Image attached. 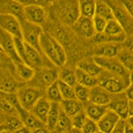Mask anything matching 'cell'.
Wrapping results in <instances>:
<instances>
[{
    "label": "cell",
    "instance_id": "obj_1",
    "mask_svg": "<svg viewBox=\"0 0 133 133\" xmlns=\"http://www.w3.org/2000/svg\"><path fill=\"white\" fill-rule=\"evenodd\" d=\"M46 9L52 20L65 27H71L81 16L79 0H57Z\"/></svg>",
    "mask_w": 133,
    "mask_h": 133
},
{
    "label": "cell",
    "instance_id": "obj_2",
    "mask_svg": "<svg viewBox=\"0 0 133 133\" xmlns=\"http://www.w3.org/2000/svg\"><path fill=\"white\" fill-rule=\"evenodd\" d=\"M97 78L98 85L110 94L124 92L130 84L129 81L103 69Z\"/></svg>",
    "mask_w": 133,
    "mask_h": 133
},
{
    "label": "cell",
    "instance_id": "obj_3",
    "mask_svg": "<svg viewBox=\"0 0 133 133\" xmlns=\"http://www.w3.org/2000/svg\"><path fill=\"white\" fill-rule=\"evenodd\" d=\"M111 8L114 17L127 36L133 35V18L121 0H105Z\"/></svg>",
    "mask_w": 133,
    "mask_h": 133
},
{
    "label": "cell",
    "instance_id": "obj_4",
    "mask_svg": "<svg viewBox=\"0 0 133 133\" xmlns=\"http://www.w3.org/2000/svg\"><path fill=\"white\" fill-rule=\"evenodd\" d=\"M44 92L45 91L39 88L23 84L17 91L16 95L22 107L31 111L35 103L45 95Z\"/></svg>",
    "mask_w": 133,
    "mask_h": 133
},
{
    "label": "cell",
    "instance_id": "obj_5",
    "mask_svg": "<svg viewBox=\"0 0 133 133\" xmlns=\"http://www.w3.org/2000/svg\"><path fill=\"white\" fill-rule=\"evenodd\" d=\"M21 24L22 39L24 42L42 53L40 48V39L41 35L44 32L43 27L38 25L28 22L25 20L21 22Z\"/></svg>",
    "mask_w": 133,
    "mask_h": 133
},
{
    "label": "cell",
    "instance_id": "obj_6",
    "mask_svg": "<svg viewBox=\"0 0 133 133\" xmlns=\"http://www.w3.org/2000/svg\"><path fill=\"white\" fill-rule=\"evenodd\" d=\"M21 83L15 77L14 67L0 66V91L5 93H16Z\"/></svg>",
    "mask_w": 133,
    "mask_h": 133
},
{
    "label": "cell",
    "instance_id": "obj_7",
    "mask_svg": "<svg viewBox=\"0 0 133 133\" xmlns=\"http://www.w3.org/2000/svg\"><path fill=\"white\" fill-rule=\"evenodd\" d=\"M94 60L103 70L123 77L130 81V73L116 57L106 58L93 56Z\"/></svg>",
    "mask_w": 133,
    "mask_h": 133
},
{
    "label": "cell",
    "instance_id": "obj_8",
    "mask_svg": "<svg viewBox=\"0 0 133 133\" xmlns=\"http://www.w3.org/2000/svg\"><path fill=\"white\" fill-rule=\"evenodd\" d=\"M58 80V71L49 67H42L35 70V74L31 81L35 83L31 85L43 90Z\"/></svg>",
    "mask_w": 133,
    "mask_h": 133
},
{
    "label": "cell",
    "instance_id": "obj_9",
    "mask_svg": "<svg viewBox=\"0 0 133 133\" xmlns=\"http://www.w3.org/2000/svg\"><path fill=\"white\" fill-rule=\"evenodd\" d=\"M108 108L114 111L121 119L127 120L129 116V100L125 92L112 94Z\"/></svg>",
    "mask_w": 133,
    "mask_h": 133
},
{
    "label": "cell",
    "instance_id": "obj_10",
    "mask_svg": "<svg viewBox=\"0 0 133 133\" xmlns=\"http://www.w3.org/2000/svg\"><path fill=\"white\" fill-rule=\"evenodd\" d=\"M24 16L25 21L42 27L47 22L48 14L45 8L35 3L24 7Z\"/></svg>",
    "mask_w": 133,
    "mask_h": 133
},
{
    "label": "cell",
    "instance_id": "obj_11",
    "mask_svg": "<svg viewBox=\"0 0 133 133\" xmlns=\"http://www.w3.org/2000/svg\"><path fill=\"white\" fill-rule=\"evenodd\" d=\"M71 28L76 35L83 38L91 39L96 34L91 17L81 15Z\"/></svg>",
    "mask_w": 133,
    "mask_h": 133
},
{
    "label": "cell",
    "instance_id": "obj_12",
    "mask_svg": "<svg viewBox=\"0 0 133 133\" xmlns=\"http://www.w3.org/2000/svg\"><path fill=\"white\" fill-rule=\"evenodd\" d=\"M0 47L14 63L23 62L17 54L14 37L0 28Z\"/></svg>",
    "mask_w": 133,
    "mask_h": 133
},
{
    "label": "cell",
    "instance_id": "obj_13",
    "mask_svg": "<svg viewBox=\"0 0 133 133\" xmlns=\"http://www.w3.org/2000/svg\"><path fill=\"white\" fill-rule=\"evenodd\" d=\"M0 28L14 37L22 38L21 22L14 15L0 14Z\"/></svg>",
    "mask_w": 133,
    "mask_h": 133
},
{
    "label": "cell",
    "instance_id": "obj_14",
    "mask_svg": "<svg viewBox=\"0 0 133 133\" xmlns=\"http://www.w3.org/2000/svg\"><path fill=\"white\" fill-rule=\"evenodd\" d=\"M0 14L14 15L21 23L25 21L24 8L15 0H0Z\"/></svg>",
    "mask_w": 133,
    "mask_h": 133
},
{
    "label": "cell",
    "instance_id": "obj_15",
    "mask_svg": "<svg viewBox=\"0 0 133 133\" xmlns=\"http://www.w3.org/2000/svg\"><path fill=\"white\" fill-rule=\"evenodd\" d=\"M40 48L43 55L49 59L55 66L59 67L54 46L51 41V36L47 32L44 31L40 39Z\"/></svg>",
    "mask_w": 133,
    "mask_h": 133
},
{
    "label": "cell",
    "instance_id": "obj_16",
    "mask_svg": "<svg viewBox=\"0 0 133 133\" xmlns=\"http://www.w3.org/2000/svg\"><path fill=\"white\" fill-rule=\"evenodd\" d=\"M123 43H104L97 44L94 49V56L101 57H116L118 51Z\"/></svg>",
    "mask_w": 133,
    "mask_h": 133
},
{
    "label": "cell",
    "instance_id": "obj_17",
    "mask_svg": "<svg viewBox=\"0 0 133 133\" xmlns=\"http://www.w3.org/2000/svg\"><path fill=\"white\" fill-rule=\"evenodd\" d=\"M120 119L121 118L118 115L109 109L97 122L99 131L101 133H110Z\"/></svg>",
    "mask_w": 133,
    "mask_h": 133
},
{
    "label": "cell",
    "instance_id": "obj_18",
    "mask_svg": "<svg viewBox=\"0 0 133 133\" xmlns=\"http://www.w3.org/2000/svg\"><path fill=\"white\" fill-rule=\"evenodd\" d=\"M14 73L21 83H29L35 74V70L23 62L14 63Z\"/></svg>",
    "mask_w": 133,
    "mask_h": 133
},
{
    "label": "cell",
    "instance_id": "obj_19",
    "mask_svg": "<svg viewBox=\"0 0 133 133\" xmlns=\"http://www.w3.org/2000/svg\"><path fill=\"white\" fill-rule=\"evenodd\" d=\"M111 95L104 88L97 85L90 89L89 101L94 104L108 106L111 98Z\"/></svg>",
    "mask_w": 133,
    "mask_h": 133
},
{
    "label": "cell",
    "instance_id": "obj_20",
    "mask_svg": "<svg viewBox=\"0 0 133 133\" xmlns=\"http://www.w3.org/2000/svg\"><path fill=\"white\" fill-rule=\"evenodd\" d=\"M51 104V103L44 95L35 103L30 112L45 125Z\"/></svg>",
    "mask_w": 133,
    "mask_h": 133
},
{
    "label": "cell",
    "instance_id": "obj_21",
    "mask_svg": "<svg viewBox=\"0 0 133 133\" xmlns=\"http://www.w3.org/2000/svg\"><path fill=\"white\" fill-rule=\"evenodd\" d=\"M25 55L27 65H29L35 70L39 69L43 67V55L34 47L25 43Z\"/></svg>",
    "mask_w": 133,
    "mask_h": 133
},
{
    "label": "cell",
    "instance_id": "obj_22",
    "mask_svg": "<svg viewBox=\"0 0 133 133\" xmlns=\"http://www.w3.org/2000/svg\"><path fill=\"white\" fill-rule=\"evenodd\" d=\"M84 110L88 118L98 122L109 109L108 106L94 104L89 101L83 103Z\"/></svg>",
    "mask_w": 133,
    "mask_h": 133
},
{
    "label": "cell",
    "instance_id": "obj_23",
    "mask_svg": "<svg viewBox=\"0 0 133 133\" xmlns=\"http://www.w3.org/2000/svg\"><path fill=\"white\" fill-rule=\"evenodd\" d=\"M77 67L95 77H98L103 71V69L94 60L93 57L83 58L79 60L77 62Z\"/></svg>",
    "mask_w": 133,
    "mask_h": 133
},
{
    "label": "cell",
    "instance_id": "obj_24",
    "mask_svg": "<svg viewBox=\"0 0 133 133\" xmlns=\"http://www.w3.org/2000/svg\"><path fill=\"white\" fill-rule=\"evenodd\" d=\"M60 104L63 111L71 118L84 109L83 103L76 98L63 100Z\"/></svg>",
    "mask_w": 133,
    "mask_h": 133
},
{
    "label": "cell",
    "instance_id": "obj_25",
    "mask_svg": "<svg viewBox=\"0 0 133 133\" xmlns=\"http://www.w3.org/2000/svg\"><path fill=\"white\" fill-rule=\"evenodd\" d=\"M76 79H77V83L87 87L91 88L98 85V78L91 75L85 73V71L80 69L78 67H76L75 70Z\"/></svg>",
    "mask_w": 133,
    "mask_h": 133
},
{
    "label": "cell",
    "instance_id": "obj_26",
    "mask_svg": "<svg viewBox=\"0 0 133 133\" xmlns=\"http://www.w3.org/2000/svg\"><path fill=\"white\" fill-rule=\"evenodd\" d=\"M60 103H51V108L47 118L45 126L48 130H54L61 112Z\"/></svg>",
    "mask_w": 133,
    "mask_h": 133
},
{
    "label": "cell",
    "instance_id": "obj_27",
    "mask_svg": "<svg viewBox=\"0 0 133 133\" xmlns=\"http://www.w3.org/2000/svg\"><path fill=\"white\" fill-rule=\"evenodd\" d=\"M116 58L128 71L130 72L133 71V51L123 45L118 51Z\"/></svg>",
    "mask_w": 133,
    "mask_h": 133
},
{
    "label": "cell",
    "instance_id": "obj_28",
    "mask_svg": "<svg viewBox=\"0 0 133 133\" xmlns=\"http://www.w3.org/2000/svg\"><path fill=\"white\" fill-rule=\"evenodd\" d=\"M95 15L101 17L107 21L115 19L112 9L105 0H97Z\"/></svg>",
    "mask_w": 133,
    "mask_h": 133
},
{
    "label": "cell",
    "instance_id": "obj_29",
    "mask_svg": "<svg viewBox=\"0 0 133 133\" xmlns=\"http://www.w3.org/2000/svg\"><path fill=\"white\" fill-rule=\"evenodd\" d=\"M1 123L4 126L5 130L11 133L24 126L19 117L15 116H2Z\"/></svg>",
    "mask_w": 133,
    "mask_h": 133
},
{
    "label": "cell",
    "instance_id": "obj_30",
    "mask_svg": "<svg viewBox=\"0 0 133 133\" xmlns=\"http://www.w3.org/2000/svg\"><path fill=\"white\" fill-rule=\"evenodd\" d=\"M127 35L125 33L117 36L107 35L104 33H96L95 35L92 37L93 41L95 43H123L125 41Z\"/></svg>",
    "mask_w": 133,
    "mask_h": 133
},
{
    "label": "cell",
    "instance_id": "obj_31",
    "mask_svg": "<svg viewBox=\"0 0 133 133\" xmlns=\"http://www.w3.org/2000/svg\"><path fill=\"white\" fill-rule=\"evenodd\" d=\"M0 113L2 116H19L16 109L5 97V92L0 91Z\"/></svg>",
    "mask_w": 133,
    "mask_h": 133
},
{
    "label": "cell",
    "instance_id": "obj_32",
    "mask_svg": "<svg viewBox=\"0 0 133 133\" xmlns=\"http://www.w3.org/2000/svg\"><path fill=\"white\" fill-rule=\"evenodd\" d=\"M45 97L51 103H61L62 102L63 97L58 85L57 81L49 86L45 90Z\"/></svg>",
    "mask_w": 133,
    "mask_h": 133
},
{
    "label": "cell",
    "instance_id": "obj_33",
    "mask_svg": "<svg viewBox=\"0 0 133 133\" xmlns=\"http://www.w3.org/2000/svg\"><path fill=\"white\" fill-rule=\"evenodd\" d=\"M97 0H79L81 15L91 17L95 14Z\"/></svg>",
    "mask_w": 133,
    "mask_h": 133
},
{
    "label": "cell",
    "instance_id": "obj_34",
    "mask_svg": "<svg viewBox=\"0 0 133 133\" xmlns=\"http://www.w3.org/2000/svg\"><path fill=\"white\" fill-rule=\"evenodd\" d=\"M71 128H72V124H71V117L66 115L63 111L62 109H61L59 118L54 130L58 133H63L66 130L71 129Z\"/></svg>",
    "mask_w": 133,
    "mask_h": 133
},
{
    "label": "cell",
    "instance_id": "obj_35",
    "mask_svg": "<svg viewBox=\"0 0 133 133\" xmlns=\"http://www.w3.org/2000/svg\"><path fill=\"white\" fill-rule=\"evenodd\" d=\"M58 80L73 87L77 83L75 71L69 68L61 69L58 72Z\"/></svg>",
    "mask_w": 133,
    "mask_h": 133
},
{
    "label": "cell",
    "instance_id": "obj_36",
    "mask_svg": "<svg viewBox=\"0 0 133 133\" xmlns=\"http://www.w3.org/2000/svg\"><path fill=\"white\" fill-rule=\"evenodd\" d=\"M51 41L53 42V46H54L59 67H61L66 63V61H67V56H66V51H65V49L63 46L54 37H53L52 35H51Z\"/></svg>",
    "mask_w": 133,
    "mask_h": 133
},
{
    "label": "cell",
    "instance_id": "obj_37",
    "mask_svg": "<svg viewBox=\"0 0 133 133\" xmlns=\"http://www.w3.org/2000/svg\"><path fill=\"white\" fill-rule=\"evenodd\" d=\"M103 33L107 35H112V36H117V35H123L125 33L123 27H121V25L115 19H112L107 21L106 27H105Z\"/></svg>",
    "mask_w": 133,
    "mask_h": 133
},
{
    "label": "cell",
    "instance_id": "obj_38",
    "mask_svg": "<svg viewBox=\"0 0 133 133\" xmlns=\"http://www.w3.org/2000/svg\"><path fill=\"white\" fill-rule=\"evenodd\" d=\"M75 98L83 103L89 101L90 89L87 87L76 83L73 86Z\"/></svg>",
    "mask_w": 133,
    "mask_h": 133
},
{
    "label": "cell",
    "instance_id": "obj_39",
    "mask_svg": "<svg viewBox=\"0 0 133 133\" xmlns=\"http://www.w3.org/2000/svg\"><path fill=\"white\" fill-rule=\"evenodd\" d=\"M57 83L61 93V95H62L63 99L66 100L75 98L74 89H73V86L67 85L66 83L61 81L59 80H57Z\"/></svg>",
    "mask_w": 133,
    "mask_h": 133
},
{
    "label": "cell",
    "instance_id": "obj_40",
    "mask_svg": "<svg viewBox=\"0 0 133 133\" xmlns=\"http://www.w3.org/2000/svg\"><path fill=\"white\" fill-rule=\"evenodd\" d=\"M71 124H72V127L75 129H79L81 130L82 127H83L84 124L86 122L87 119V116L85 114L84 109L81 110L80 112L75 115L71 117Z\"/></svg>",
    "mask_w": 133,
    "mask_h": 133
},
{
    "label": "cell",
    "instance_id": "obj_41",
    "mask_svg": "<svg viewBox=\"0 0 133 133\" xmlns=\"http://www.w3.org/2000/svg\"><path fill=\"white\" fill-rule=\"evenodd\" d=\"M15 40V46L16 49L17 54L23 63H26L25 55V43L22 38L14 37Z\"/></svg>",
    "mask_w": 133,
    "mask_h": 133
},
{
    "label": "cell",
    "instance_id": "obj_42",
    "mask_svg": "<svg viewBox=\"0 0 133 133\" xmlns=\"http://www.w3.org/2000/svg\"><path fill=\"white\" fill-rule=\"evenodd\" d=\"M92 19L94 28H95L96 33H103L105 27H106L107 21L106 19H104V18H103V17H101L95 15V14L92 17Z\"/></svg>",
    "mask_w": 133,
    "mask_h": 133
},
{
    "label": "cell",
    "instance_id": "obj_43",
    "mask_svg": "<svg viewBox=\"0 0 133 133\" xmlns=\"http://www.w3.org/2000/svg\"><path fill=\"white\" fill-rule=\"evenodd\" d=\"M82 133H98L101 132L98 129L97 123L92 120L88 118L81 129Z\"/></svg>",
    "mask_w": 133,
    "mask_h": 133
},
{
    "label": "cell",
    "instance_id": "obj_44",
    "mask_svg": "<svg viewBox=\"0 0 133 133\" xmlns=\"http://www.w3.org/2000/svg\"><path fill=\"white\" fill-rule=\"evenodd\" d=\"M14 62L4 52L0 51V66H9L12 67Z\"/></svg>",
    "mask_w": 133,
    "mask_h": 133
},
{
    "label": "cell",
    "instance_id": "obj_45",
    "mask_svg": "<svg viewBox=\"0 0 133 133\" xmlns=\"http://www.w3.org/2000/svg\"><path fill=\"white\" fill-rule=\"evenodd\" d=\"M126 125H127V121L120 119L110 133H124Z\"/></svg>",
    "mask_w": 133,
    "mask_h": 133
},
{
    "label": "cell",
    "instance_id": "obj_46",
    "mask_svg": "<svg viewBox=\"0 0 133 133\" xmlns=\"http://www.w3.org/2000/svg\"><path fill=\"white\" fill-rule=\"evenodd\" d=\"M121 1L133 18V0H121Z\"/></svg>",
    "mask_w": 133,
    "mask_h": 133
},
{
    "label": "cell",
    "instance_id": "obj_47",
    "mask_svg": "<svg viewBox=\"0 0 133 133\" xmlns=\"http://www.w3.org/2000/svg\"><path fill=\"white\" fill-rule=\"evenodd\" d=\"M123 45L129 50L133 51V35L127 36L125 41L123 42Z\"/></svg>",
    "mask_w": 133,
    "mask_h": 133
},
{
    "label": "cell",
    "instance_id": "obj_48",
    "mask_svg": "<svg viewBox=\"0 0 133 133\" xmlns=\"http://www.w3.org/2000/svg\"><path fill=\"white\" fill-rule=\"evenodd\" d=\"M57 0H37V4L40 5L42 7L47 9L48 7H49L51 4H53L54 2H55Z\"/></svg>",
    "mask_w": 133,
    "mask_h": 133
},
{
    "label": "cell",
    "instance_id": "obj_49",
    "mask_svg": "<svg viewBox=\"0 0 133 133\" xmlns=\"http://www.w3.org/2000/svg\"><path fill=\"white\" fill-rule=\"evenodd\" d=\"M124 92L129 101H133V84L130 83Z\"/></svg>",
    "mask_w": 133,
    "mask_h": 133
},
{
    "label": "cell",
    "instance_id": "obj_50",
    "mask_svg": "<svg viewBox=\"0 0 133 133\" xmlns=\"http://www.w3.org/2000/svg\"><path fill=\"white\" fill-rule=\"evenodd\" d=\"M15 1H16L17 3H19L23 8L30 5L37 3V0H15Z\"/></svg>",
    "mask_w": 133,
    "mask_h": 133
},
{
    "label": "cell",
    "instance_id": "obj_51",
    "mask_svg": "<svg viewBox=\"0 0 133 133\" xmlns=\"http://www.w3.org/2000/svg\"><path fill=\"white\" fill-rule=\"evenodd\" d=\"M12 133H31V130H30L29 129H28L27 127H21L20 129H17L15 131L13 132Z\"/></svg>",
    "mask_w": 133,
    "mask_h": 133
},
{
    "label": "cell",
    "instance_id": "obj_52",
    "mask_svg": "<svg viewBox=\"0 0 133 133\" xmlns=\"http://www.w3.org/2000/svg\"><path fill=\"white\" fill-rule=\"evenodd\" d=\"M31 133H48V130L43 127H40L31 130Z\"/></svg>",
    "mask_w": 133,
    "mask_h": 133
},
{
    "label": "cell",
    "instance_id": "obj_53",
    "mask_svg": "<svg viewBox=\"0 0 133 133\" xmlns=\"http://www.w3.org/2000/svg\"><path fill=\"white\" fill-rule=\"evenodd\" d=\"M63 133H82V132H81V130H79V129H75V128L72 127L71 129L66 130V132H65Z\"/></svg>",
    "mask_w": 133,
    "mask_h": 133
},
{
    "label": "cell",
    "instance_id": "obj_54",
    "mask_svg": "<svg viewBox=\"0 0 133 133\" xmlns=\"http://www.w3.org/2000/svg\"><path fill=\"white\" fill-rule=\"evenodd\" d=\"M124 133H133V128L132 127H130V126L127 123V122Z\"/></svg>",
    "mask_w": 133,
    "mask_h": 133
},
{
    "label": "cell",
    "instance_id": "obj_55",
    "mask_svg": "<svg viewBox=\"0 0 133 133\" xmlns=\"http://www.w3.org/2000/svg\"><path fill=\"white\" fill-rule=\"evenodd\" d=\"M129 116L133 115V101H129Z\"/></svg>",
    "mask_w": 133,
    "mask_h": 133
},
{
    "label": "cell",
    "instance_id": "obj_56",
    "mask_svg": "<svg viewBox=\"0 0 133 133\" xmlns=\"http://www.w3.org/2000/svg\"><path fill=\"white\" fill-rule=\"evenodd\" d=\"M126 121H127V123H128L130 127H132L133 128V115L129 116Z\"/></svg>",
    "mask_w": 133,
    "mask_h": 133
},
{
    "label": "cell",
    "instance_id": "obj_57",
    "mask_svg": "<svg viewBox=\"0 0 133 133\" xmlns=\"http://www.w3.org/2000/svg\"><path fill=\"white\" fill-rule=\"evenodd\" d=\"M130 83L133 84V71H131L130 73Z\"/></svg>",
    "mask_w": 133,
    "mask_h": 133
},
{
    "label": "cell",
    "instance_id": "obj_58",
    "mask_svg": "<svg viewBox=\"0 0 133 133\" xmlns=\"http://www.w3.org/2000/svg\"><path fill=\"white\" fill-rule=\"evenodd\" d=\"M3 130H5L4 126H3V124L0 123V132H2V131H3Z\"/></svg>",
    "mask_w": 133,
    "mask_h": 133
},
{
    "label": "cell",
    "instance_id": "obj_59",
    "mask_svg": "<svg viewBox=\"0 0 133 133\" xmlns=\"http://www.w3.org/2000/svg\"><path fill=\"white\" fill-rule=\"evenodd\" d=\"M0 133H11V132L7 131V130H3V131H2V132H0Z\"/></svg>",
    "mask_w": 133,
    "mask_h": 133
},
{
    "label": "cell",
    "instance_id": "obj_60",
    "mask_svg": "<svg viewBox=\"0 0 133 133\" xmlns=\"http://www.w3.org/2000/svg\"><path fill=\"white\" fill-rule=\"evenodd\" d=\"M2 115H1V113H0V123H1V122H2Z\"/></svg>",
    "mask_w": 133,
    "mask_h": 133
},
{
    "label": "cell",
    "instance_id": "obj_61",
    "mask_svg": "<svg viewBox=\"0 0 133 133\" xmlns=\"http://www.w3.org/2000/svg\"><path fill=\"white\" fill-rule=\"evenodd\" d=\"M0 51H2V48H1V47H0Z\"/></svg>",
    "mask_w": 133,
    "mask_h": 133
},
{
    "label": "cell",
    "instance_id": "obj_62",
    "mask_svg": "<svg viewBox=\"0 0 133 133\" xmlns=\"http://www.w3.org/2000/svg\"><path fill=\"white\" fill-rule=\"evenodd\" d=\"M98 133H101V132H98Z\"/></svg>",
    "mask_w": 133,
    "mask_h": 133
},
{
    "label": "cell",
    "instance_id": "obj_63",
    "mask_svg": "<svg viewBox=\"0 0 133 133\" xmlns=\"http://www.w3.org/2000/svg\"></svg>",
    "mask_w": 133,
    "mask_h": 133
}]
</instances>
